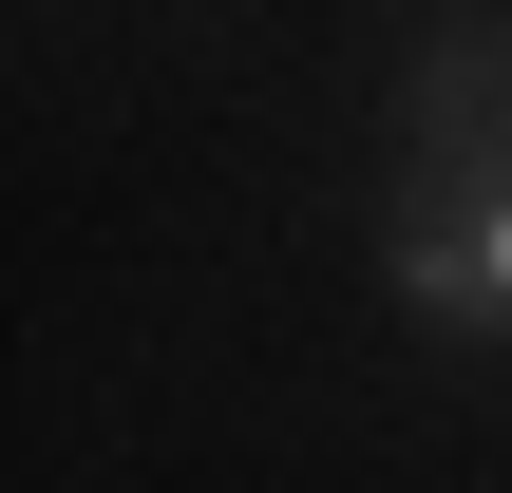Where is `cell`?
I'll use <instances>...</instances> for the list:
<instances>
[{"label": "cell", "mask_w": 512, "mask_h": 493, "mask_svg": "<svg viewBox=\"0 0 512 493\" xmlns=\"http://www.w3.org/2000/svg\"><path fill=\"white\" fill-rule=\"evenodd\" d=\"M380 285L437 342H494L512 361V171H475V190H380Z\"/></svg>", "instance_id": "cell-1"}, {"label": "cell", "mask_w": 512, "mask_h": 493, "mask_svg": "<svg viewBox=\"0 0 512 493\" xmlns=\"http://www.w3.org/2000/svg\"><path fill=\"white\" fill-rule=\"evenodd\" d=\"M512 171V19H437L418 38V76H399V190H475Z\"/></svg>", "instance_id": "cell-2"}]
</instances>
